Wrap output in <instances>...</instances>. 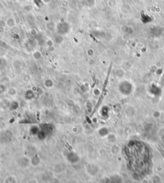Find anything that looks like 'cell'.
Returning <instances> with one entry per match:
<instances>
[{
	"mask_svg": "<svg viewBox=\"0 0 164 183\" xmlns=\"http://www.w3.org/2000/svg\"><path fill=\"white\" fill-rule=\"evenodd\" d=\"M28 183H38V182L35 179H32V180H29V181L28 182Z\"/></svg>",
	"mask_w": 164,
	"mask_h": 183,
	"instance_id": "obj_1",
	"label": "cell"
}]
</instances>
